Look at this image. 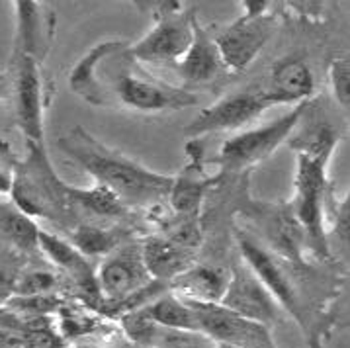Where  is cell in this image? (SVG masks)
I'll use <instances>...</instances> for the list:
<instances>
[{"label": "cell", "mask_w": 350, "mask_h": 348, "mask_svg": "<svg viewBox=\"0 0 350 348\" xmlns=\"http://www.w3.org/2000/svg\"><path fill=\"white\" fill-rule=\"evenodd\" d=\"M106 47L108 42L94 45L70 70V90L84 102L92 106H124L143 113L186 110L200 102L184 86L165 83L147 70L127 67L126 43L112 55L116 70H108L102 65Z\"/></svg>", "instance_id": "1"}, {"label": "cell", "mask_w": 350, "mask_h": 348, "mask_svg": "<svg viewBox=\"0 0 350 348\" xmlns=\"http://www.w3.org/2000/svg\"><path fill=\"white\" fill-rule=\"evenodd\" d=\"M59 151L77 163L94 184L110 190L126 208L161 204L172 188V176L154 172L122 151L104 145L84 127L75 126L57 139Z\"/></svg>", "instance_id": "2"}, {"label": "cell", "mask_w": 350, "mask_h": 348, "mask_svg": "<svg viewBox=\"0 0 350 348\" xmlns=\"http://www.w3.org/2000/svg\"><path fill=\"white\" fill-rule=\"evenodd\" d=\"M336 133L329 124H319L304 135L290 141L297 151L294 200L292 213L304 229L311 249L321 256H329L327 227H325V204H327V165L335 151Z\"/></svg>", "instance_id": "3"}, {"label": "cell", "mask_w": 350, "mask_h": 348, "mask_svg": "<svg viewBox=\"0 0 350 348\" xmlns=\"http://www.w3.org/2000/svg\"><path fill=\"white\" fill-rule=\"evenodd\" d=\"M10 94L14 102L16 124L22 129L26 143L43 145L45 118L51 108L53 83L42 63L20 53L10 61Z\"/></svg>", "instance_id": "4"}, {"label": "cell", "mask_w": 350, "mask_h": 348, "mask_svg": "<svg viewBox=\"0 0 350 348\" xmlns=\"http://www.w3.org/2000/svg\"><path fill=\"white\" fill-rule=\"evenodd\" d=\"M267 0L243 2V14L235 22L219 28L213 36L225 70L243 72L262 51L276 31V18L268 12Z\"/></svg>", "instance_id": "5"}, {"label": "cell", "mask_w": 350, "mask_h": 348, "mask_svg": "<svg viewBox=\"0 0 350 348\" xmlns=\"http://www.w3.org/2000/svg\"><path fill=\"white\" fill-rule=\"evenodd\" d=\"M192 10L183 8L180 2L157 4L154 26L145 38L127 47V53L137 63H172L176 65L194 40Z\"/></svg>", "instance_id": "6"}, {"label": "cell", "mask_w": 350, "mask_h": 348, "mask_svg": "<svg viewBox=\"0 0 350 348\" xmlns=\"http://www.w3.org/2000/svg\"><path fill=\"white\" fill-rule=\"evenodd\" d=\"M308 108L309 100L299 102L295 104L294 110L272 120L270 124L245 129L241 133L231 135L221 145V151H219V165L224 168V172H241L268 159L288 139V135L299 124L304 111Z\"/></svg>", "instance_id": "7"}, {"label": "cell", "mask_w": 350, "mask_h": 348, "mask_svg": "<svg viewBox=\"0 0 350 348\" xmlns=\"http://www.w3.org/2000/svg\"><path fill=\"white\" fill-rule=\"evenodd\" d=\"M278 104L280 100L270 92L268 86H247L204 108L184 127V131L190 139H198L202 135L217 131H235L249 126L262 111Z\"/></svg>", "instance_id": "8"}, {"label": "cell", "mask_w": 350, "mask_h": 348, "mask_svg": "<svg viewBox=\"0 0 350 348\" xmlns=\"http://www.w3.org/2000/svg\"><path fill=\"white\" fill-rule=\"evenodd\" d=\"M239 251L243 263L251 268V272L260 280V284L268 290V293L274 297V302L294 317L304 331H308V323H306V307L301 304V295L295 290L292 278L286 274V270L282 268L280 260L276 258V254L267 249L262 243H258L252 237L251 233L237 229L235 231Z\"/></svg>", "instance_id": "9"}, {"label": "cell", "mask_w": 350, "mask_h": 348, "mask_svg": "<svg viewBox=\"0 0 350 348\" xmlns=\"http://www.w3.org/2000/svg\"><path fill=\"white\" fill-rule=\"evenodd\" d=\"M100 295L113 304H126L149 290L154 280L143 263L141 245H126L110 252L96 274Z\"/></svg>", "instance_id": "10"}, {"label": "cell", "mask_w": 350, "mask_h": 348, "mask_svg": "<svg viewBox=\"0 0 350 348\" xmlns=\"http://www.w3.org/2000/svg\"><path fill=\"white\" fill-rule=\"evenodd\" d=\"M190 306L194 307L200 334H208L210 338L221 343L224 347L274 348L270 343L267 327L241 317L221 304L190 302Z\"/></svg>", "instance_id": "11"}, {"label": "cell", "mask_w": 350, "mask_h": 348, "mask_svg": "<svg viewBox=\"0 0 350 348\" xmlns=\"http://www.w3.org/2000/svg\"><path fill=\"white\" fill-rule=\"evenodd\" d=\"M219 304L235 311L241 317L258 323L262 327L278 319V311H280V306L274 302V297L268 293L267 288L260 284V280L252 274L251 268L245 263L239 265L235 272L229 276L227 290Z\"/></svg>", "instance_id": "12"}, {"label": "cell", "mask_w": 350, "mask_h": 348, "mask_svg": "<svg viewBox=\"0 0 350 348\" xmlns=\"http://www.w3.org/2000/svg\"><path fill=\"white\" fill-rule=\"evenodd\" d=\"M16 10V40L14 51L20 55L31 57L38 63H45L51 51L55 36V14L53 10L33 0H18Z\"/></svg>", "instance_id": "13"}, {"label": "cell", "mask_w": 350, "mask_h": 348, "mask_svg": "<svg viewBox=\"0 0 350 348\" xmlns=\"http://www.w3.org/2000/svg\"><path fill=\"white\" fill-rule=\"evenodd\" d=\"M186 153L190 157L188 167L172 180V188L168 192V200L172 209L183 217H200V209L204 202V194L217 182V178L206 176L204 170V147L200 139H190L186 143Z\"/></svg>", "instance_id": "14"}, {"label": "cell", "mask_w": 350, "mask_h": 348, "mask_svg": "<svg viewBox=\"0 0 350 348\" xmlns=\"http://www.w3.org/2000/svg\"><path fill=\"white\" fill-rule=\"evenodd\" d=\"M176 70L186 90H190L188 86L213 83L225 70L213 36L198 22V18H194V40L183 59L176 63Z\"/></svg>", "instance_id": "15"}, {"label": "cell", "mask_w": 350, "mask_h": 348, "mask_svg": "<svg viewBox=\"0 0 350 348\" xmlns=\"http://www.w3.org/2000/svg\"><path fill=\"white\" fill-rule=\"evenodd\" d=\"M40 251L51 265L65 272L77 288H81L88 295H100L98 282L92 266L88 265L86 256L77 251L67 239L57 237L55 233L40 229Z\"/></svg>", "instance_id": "16"}, {"label": "cell", "mask_w": 350, "mask_h": 348, "mask_svg": "<svg viewBox=\"0 0 350 348\" xmlns=\"http://www.w3.org/2000/svg\"><path fill=\"white\" fill-rule=\"evenodd\" d=\"M268 88L280 104L308 102L315 90V79L309 65L301 57H284L270 70Z\"/></svg>", "instance_id": "17"}, {"label": "cell", "mask_w": 350, "mask_h": 348, "mask_svg": "<svg viewBox=\"0 0 350 348\" xmlns=\"http://www.w3.org/2000/svg\"><path fill=\"white\" fill-rule=\"evenodd\" d=\"M40 225L12 202L0 204V245L20 256L42 254Z\"/></svg>", "instance_id": "18"}, {"label": "cell", "mask_w": 350, "mask_h": 348, "mask_svg": "<svg viewBox=\"0 0 350 348\" xmlns=\"http://www.w3.org/2000/svg\"><path fill=\"white\" fill-rule=\"evenodd\" d=\"M227 284L229 276L217 266H190L180 276L170 280L176 295L198 304H219Z\"/></svg>", "instance_id": "19"}, {"label": "cell", "mask_w": 350, "mask_h": 348, "mask_svg": "<svg viewBox=\"0 0 350 348\" xmlns=\"http://www.w3.org/2000/svg\"><path fill=\"white\" fill-rule=\"evenodd\" d=\"M141 254L149 274L153 276V280H161V282L180 276L192 266V258H194V251L184 249L168 237L149 239L147 243L141 245Z\"/></svg>", "instance_id": "20"}, {"label": "cell", "mask_w": 350, "mask_h": 348, "mask_svg": "<svg viewBox=\"0 0 350 348\" xmlns=\"http://www.w3.org/2000/svg\"><path fill=\"white\" fill-rule=\"evenodd\" d=\"M260 223L265 225L267 239L270 241L272 249L280 256L299 260L301 245H304V229L295 222L294 213L290 208L274 209L270 213H265Z\"/></svg>", "instance_id": "21"}, {"label": "cell", "mask_w": 350, "mask_h": 348, "mask_svg": "<svg viewBox=\"0 0 350 348\" xmlns=\"http://www.w3.org/2000/svg\"><path fill=\"white\" fill-rule=\"evenodd\" d=\"M141 309L147 313L149 319L163 329L200 334L194 307L190 306L188 299H184L176 293L174 295H161L154 302H151L149 306H143Z\"/></svg>", "instance_id": "22"}, {"label": "cell", "mask_w": 350, "mask_h": 348, "mask_svg": "<svg viewBox=\"0 0 350 348\" xmlns=\"http://www.w3.org/2000/svg\"><path fill=\"white\" fill-rule=\"evenodd\" d=\"M67 241L86 258H90V256L106 258L110 252L120 247L122 235L118 231L102 227V225L81 223V225L67 229Z\"/></svg>", "instance_id": "23"}, {"label": "cell", "mask_w": 350, "mask_h": 348, "mask_svg": "<svg viewBox=\"0 0 350 348\" xmlns=\"http://www.w3.org/2000/svg\"><path fill=\"white\" fill-rule=\"evenodd\" d=\"M55 286L53 272L47 270H33V272H22L18 274L14 286V295L29 297V295H43Z\"/></svg>", "instance_id": "24"}, {"label": "cell", "mask_w": 350, "mask_h": 348, "mask_svg": "<svg viewBox=\"0 0 350 348\" xmlns=\"http://www.w3.org/2000/svg\"><path fill=\"white\" fill-rule=\"evenodd\" d=\"M329 81L333 88V96L342 106L349 108V81H350V63L349 57H336L329 67Z\"/></svg>", "instance_id": "25"}, {"label": "cell", "mask_w": 350, "mask_h": 348, "mask_svg": "<svg viewBox=\"0 0 350 348\" xmlns=\"http://www.w3.org/2000/svg\"><path fill=\"white\" fill-rule=\"evenodd\" d=\"M20 165L18 155L8 141L0 139V196H10L14 188L16 168Z\"/></svg>", "instance_id": "26"}, {"label": "cell", "mask_w": 350, "mask_h": 348, "mask_svg": "<svg viewBox=\"0 0 350 348\" xmlns=\"http://www.w3.org/2000/svg\"><path fill=\"white\" fill-rule=\"evenodd\" d=\"M20 272H14V268L8 265H0V304H6L10 297H14L16 278Z\"/></svg>", "instance_id": "27"}, {"label": "cell", "mask_w": 350, "mask_h": 348, "mask_svg": "<svg viewBox=\"0 0 350 348\" xmlns=\"http://www.w3.org/2000/svg\"><path fill=\"white\" fill-rule=\"evenodd\" d=\"M10 94V84H8V77L0 72V98H6Z\"/></svg>", "instance_id": "28"}, {"label": "cell", "mask_w": 350, "mask_h": 348, "mask_svg": "<svg viewBox=\"0 0 350 348\" xmlns=\"http://www.w3.org/2000/svg\"><path fill=\"white\" fill-rule=\"evenodd\" d=\"M75 348H102V347H98V345H79V347H75Z\"/></svg>", "instance_id": "29"}, {"label": "cell", "mask_w": 350, "mask_h": 348, "mask_svg": "<svg viewBox=\"0 0 350 348\" xmlns=\"http://www.w3.org/2000/svg\"><path fill=\"white\" fill-rule=\"evenodd\" d=\"M224 348H243V347H224Z\"/></svg>", "instance_id": "30"}]
</instances>
